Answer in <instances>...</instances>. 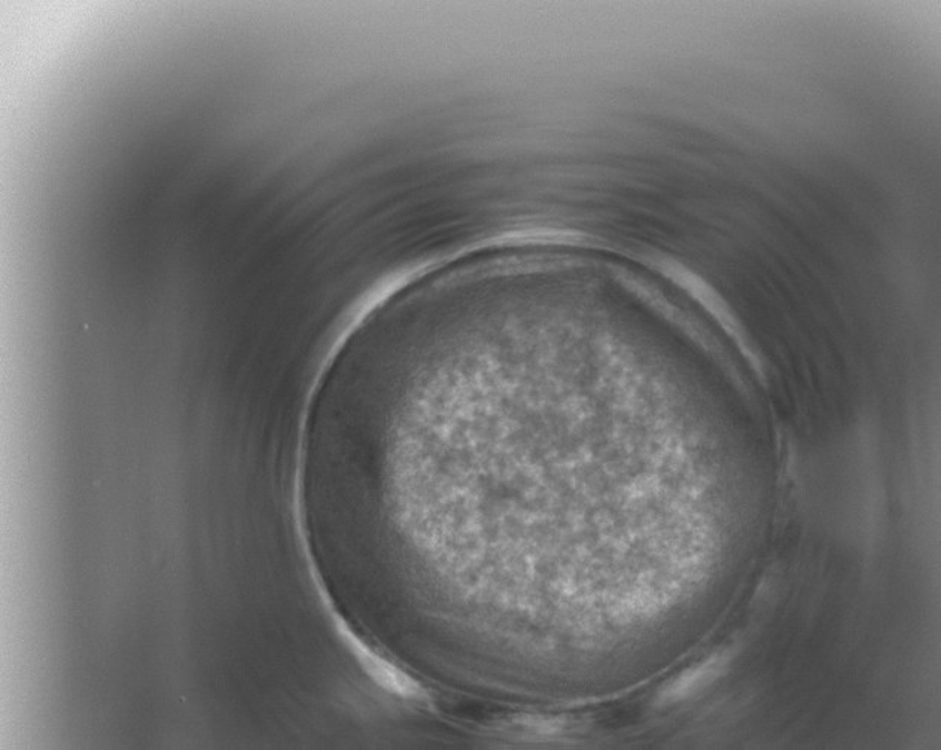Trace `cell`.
Here are the masks:
<instances>
[{"instance_id":"1","label":"cell","mask_w":941,"mask_h":750,"mask_svg":"<svg viewBox=\"0 0 941 750\" xmlns=\"http://www.w3.org/2000/svg\"><path fill=\"white\" fill-rule=\"evenodd\" d=\"M346 636L350 647H354L355 654L358 657L359 663L363 664L365 672L369 674V678H373L374 682H377V685L385 688L393 694L403 697V699H419L424 694L419 683L413 681L397 665L390 664L389 661L369 650L349 629L346 630Z\"/></svg>"},{"instance_id":"2","label":"cell","mask_w":941,"mask_h":750,"mask_svg":"<svg viewBox=\"0 0 941 750\" xmlns=\"http://www.w3.org/2000/svg\"><path fill=\"white\" fill-rule=\"evenodd\" d=\"M725 664H727V657L719 655L705 661V663L699 665L696 669L689 670V672L681 674L672 685L666 688V691L663 692L662 700L676 701L687 699L689 695L694 694V692H697L701 688L706 687L707 683L719 678L723 673Z\"/></svg>"}]
</instances>
